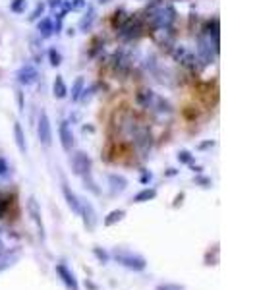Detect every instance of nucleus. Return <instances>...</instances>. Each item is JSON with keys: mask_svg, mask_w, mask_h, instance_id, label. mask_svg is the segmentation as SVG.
Here are the masks:
<instances>
[{"mask_svg": "<svg viewBox=\"0 0 257 290\" xmlns=\"http://www.w3.org/2000/svg\"><path fill=\"white\" fill-rule=\"evenodd\" d=\"M114 259H116L122 267H126L129 271H135V273L145 271V267H147V259L143 258V256H139V254L128 252V250H116V252H114Z\"/></svg>", "mask_w": 257, "mask_h": 290, "instance_id": "f257e3e1", "label": "nucleus"}, {"mask_svg": "<svg viewBox=\"0 0 257 290\" xmlns=\"http://www.w3.org/2000/svg\"><path fill=\"white\" fill-rule=\"evenodd\" d=\"M143 31V22L139 16H128L126 22L120 26V37L126 39V41H131L135 37H139Z\"/></svg>", "mask_w": 257, "mask_h": 290, "instance_id": "f03ea898", "label": "nucleus"}, {"mask_svg": "<svg viewBox=\"0 0 257 290\" xmlns=\"http://www.w3.org/2000/svg\"><path fill=\"white\" fill-rule=\"evenodd\" d=\"M37 135H39V141L49 147L52 143V126H51V118L45 110H41L39 114V122H37Z\"/></svg>", "mask_w": 257, "mask_h": 290, "instance_id": "7ed1b4c3", "label": "nucleus"}, {"mask_svg": "<svg viewBox=\"0 0 257 290\" xmlns=\"http://www.w3.org/2000/svg\"><path fill=\"white\" fill-rule=\"evenodd\" d=\"M27 213H29L33 225H35V228H37L39 238L45 240L47 234H45V225H43V219H41V207H39V203H37L35 197H29V201H27Z\"/></svg>", "mask_w": 257, "mask_h": 290, "instance_id": "20e7f679", "label": "nucleus"}, {"mask_svg": "<svg viewBox=\"0 0 257 290\" xmlns=\"http://www.w3.org/2000/svg\"><path fill=\"white\" fill-rule=\"evenodd\" d=\"M72 168L77 176H85V174H91V159L87 153L83 151H77L74 157H72Z\"/></svg>", "mask_w": 257, "mask_h": 290, "instance_id": "39448f33", "label": "nucleus"}, {"mask_svg": "<svg viewBox=\"0 0 257 290\" xmlns=\"http://www.w3.org/2000/svg\"><path fill=\"white\" fill-rule=\"evenodd\" d=\"M56 275L60 277V281L66 285V289L68 290H79V283H77V279H76V275L70 271V267L64 265V263H56Z\"/></svg>", "mask_w": 257, "mask_h": 290, "instance_id": "423d86ee", "label": "nucleus"}, {"mask_svg": "<svg viewBox=\"0 0 257 290\" xmlns=\"http://www.w3.org/2000/svg\"><path fill=\"white\" fill-rule=\"evenodd\" d=\"M62 195H64L66 203H68V207L72 209V213H76V215H79L81 213V201H79V197H77V193L74 192L66 182H62Z\"/></svg>", "mask_w": 257, "mask_h": 290, "instance_id": "0eeeda50", "label": "nucleus"}, {"mask_svg": "<svg viewBox=\"0 0 257 290\" xmlns=\"http://www.w3.org/2000/svg\"><path fill=\"white\" fill-rule=\"evenodd\" d=\"M37 78H39V72H37V68L31 64L22 66V68L18 70V81H20L22 85H33V83L37 81Z\"/></svg>", "mask_w": 257, "mask_h": 290, "instance_id": "6e6552de", "label": "nucleus"}, {"mask_svg": "<svg viewBox=\"0 0 257 290\" xmlns=\"http://www.w3.org/2000/svg\"><path fill=\"white\" fill-rule=\"evenodd\" d=\"M58 137H60L62 149H64L66 153H70L72 147H74V133H72V128H70V124L66 120L60 122V126H58Z\"/></svg>", "mask_w": 257, "mask_h": 290, "instance_id": "1a4fd4ad", "label": "nucleus"}, {"mask_svg": "<svg viewBox=\"0 0 257 290\" xmlns=\"http://www.w3.org/2000/svg\"><path fill=\"white\" fill-rule=\"evenodd\" d=\"M79 215L83 217V225H85L87 230H93V228L97 226V213L89 201L81 203V213H79Z\"/></svg>", "mask_w": 257, "mask_h": 290, "instance_id": "9d476101", "label": "nucleus"}, {"mask_svg": "<svg viewBox=\"0 0 257 290\" xmlns=\"http://www.w3.org/2000/svg\"><path fill=\"white\" fill-rule=\"evenodd\" d=\"M14 137H16V145H18V149H20V153H27V143H26V133H24V130H22V124L20 122H16L14 124Z\"/></svg>", "mask_w": 257, "mask_h": 290, "instance_id": "9b49d317", "label": "nucleus"}, {"mask_svg": "<svg viewBox=\"0 0 257 290\" xmlns=\"http://www.w3.org/2000/svg\"><path fill=\"white\" fill-rule=\"evenodd\" d=\"M108 182H110V186H112V192L120 193L126 190V186H128V180L124 178V176H118V174H110L108 176Z\"/></svg>", "mask_w": 257, "mask_h": 290, "instance_id": "f8f14e48", "label": "nucleus"}, {"mask_svg": "<svg viewBox=\"0 0 257 290\" xmlns=\"http://www.w3.org/2000/svg\"><path fill=\"white\" fill-rule=\"evenodd\" d=\"M124 217H126V211H124V209H114V211H110V213L104 217L103 225H104V226H112V225H116V223H120Z\"/></svg>", "mask_w": 257, "mask_h": 290, "instance_id": "ddd939ff", "label": "nucleus"}, {"mask_svg": "<svg viewBox=\"0 0 257 290\" xmlns=\"http://www.w3.org/2000/svg\"><path fill=\"white\" fill-rule=\"evenodd\" d=\"M157 197V190L155 188H143L141 192H137L133 195V201L135 203H145V201H151Z\"/></svg>", "mask_w": 257, "mask_h": 290, "instance_id": "4468645a", "label": "nucleus"}, {"mask_svg": "<svg viewBox=\"0 0 257 290\" xmlns=\"http://www.w3.org/2000/svg\"><path fill=\"white\" fill-rule=\"evenodd\" d=\"M52 93H54V97H56V99H66V97H68V87H66L62 76H56V79H54V85H52Z\"/></svg>", "mask_w": 257, "mask_h": 290, "instance_id": "2eb2a0df", "label": "nucleus"}, {"mask_svg": "<svg viewBox=\"0 0 257 290\" xmlns=\"http://www.w3.org/2000/svg\"><path fill=\"white\" fill-rule=\"evenodd\" d=\"M93 22H95V8L93 6H89L87 8V14L81 18V22H79V27L83 29V31H87L91 26H93Z\"/></svg>", "mask_w": 257, "mask_h": 290, "instance_id": "dca6fc26", "label": "nucleus"}, {"mask_svg": "<svg viewBox=\"0 0 257 290\" xmlns=\"http://www.w3.org/2000/svg\"><path fill=\"white\" fill-rule=\"evenodd\" d=\"M37 29L41 33V37H51L52 31H54V27H52V22L49 20V18H45V20H41L39 22V26H37Z\"/></svg>", "mask_w": 257, "mask_h": 290, "instance_id": "f3484780", "label": "nucleus"}, {"mask_svg": "<svg viewBox=\"0 0 257 290\" xmlns=\"http://www.w3.org/2000/svg\"><path fill=\"white\" fill-rule=\"evenodd\" d=\"M83 95V78H77L72 85V101H79Z\"/></svg>", "mask_w": 257, "mask_h": 290, "instance_id": "a211bd4d", "label": "nucleus"}, {"mask_svg": "<svg viewBox=\"0 0 257 290\" xmlns=\"http://www.w3.org/2000/svg\"><path fill=\"white\" fill-rule=\"evenodd\" d=\"M26 6H27V0H14V2L10 4V10L16 12V14H22V12L26 10Z\"/></svg>", "mask_w": 257, "mask_h": 290, "instance_id": "6ab92c4d", "label": "nucleus"}, {"mask_svg": "<svg viewBox=\"0 0 257 290\" xmlns=\"http://www.w3.org/2000/svg\"><path fill=\"white\" fill-rule=\"evenodd\" d=\"M81 178H83V182H85V188H89L93 193H101V190L97 188L95 180L91 178V174H85V176H81Z\"/></svg>", "mask_w": 257, "mask_h": 290, "instance_id": "aec40b11", "label": "nucleus"}, {"mask_svg": "<svg viewBox=\"0 0 257 290\" xmlns=\"http://www.w3.org/2000/svg\"><path fill=\"white\" fill-rule=\"evenodd\" d=\"M49 58H51V64L54 66V68H56V66H60V62H62V56H60L54 49H51V51H49Z\"/></svg>", "mask_w": 257, "mask_h": 290, "instance_id": "412c9836", "label": "nucleus"}, {"mask_svg": "<svg viewBox=\"0 0 257 290\" xmlns=\"http://www.w3.org/2000/svg\"><path fill=\"white\" fill-rule=\"evenodd\" d=\"M178 161L184 162V164H190V162L193 161L192 153H190V151H180V153H178Z\"/></svg>", "mask_w": 257, "mask_h": 290, "instance_id": "4be33fe9", "label": "nucleus"}, {"mask_svg": "<svg viewBox=\"0 0 257 290\" xmlns=\"http://www.w3.org/2000/svg\"><path fill=\"white\" fill-rule=\"evenodd\" d=\"M155 290H184V287L174 285V283H166V285H159Z\"/></svg>", "mask_w": 257, "mask_h": 290, "instance_id": "5701e85b", "label": "nucleus"}, {"mask_svg": "<svg viewBox=\"0 0 257 290\" xmlns=\"http://www.w3.org/2000/svg\"><path fill=\"white\" fill-rule=\"evenodd\" d=\"M93 254H95L97 259H99L101 263H106V261H108V254H106V252H101V248H93Z\"/></svg>", "mask_w": 257, "mask_h": 290, "instance_id": "b1692460", "label": "nucleus"}, {"mask_svg": "<svg viewBox=\"0 0 257 290\" xmlns=\"http://www.w3.org/2000/svg\"><path fill=\"white\" fill-rule=\"evenodd\" d=\"M8 172H10V166H8V162L0 157V178H4Z\"/></svg>", "mask_w": 257, "mask_h": 290, "instance_id": "393cba45", "label": "nucleus"}, {"mask_svg": "<svg viewBox=\"0 0 257 290\" xmlns=\"http://www.w3.org/2000/svg\"><path fill=\"white\" fill-rule=\"evenodd\" d=\"M43 10H45V6H43V4H39V6L35 8V12H33L31 16H29V20H37L39 16H43Z\"/></svg>", "mask_w": 257, "mask_h": 290, "instance_id": "a878e982", "label": "nucleus"}, {"mask_svg": "<svg viewBox=\"0 0 257 290\" xmlns=\"http://www.w3.org/2000/svg\"><path fill=\"white\" fill-rule=\"evenodd\" d=\"M79 6H83V0H74V2L70 4V10H77Z\"/></svg>", "mask_w": 257, "mask_h": 290, "instance_id": "bb28decb", "label": "nucleus"}, {"mask_svg": "<svg viewBox=\"0 0 257 290\" xmlns=\"http://www.w3.org/2000/svg\"><path fill=\"white\" fill-rule=\"evenodd\" d=\"M64 4V0H51V6L52 8H58V6H62Z\"/></svg>", "mask_w": 257, "mask_h": 290, "instance_id": "cd10ccee", "label": "nucleus"}, {"mask_svg": "<svg viewBox=\"0 0 257 290\" xmlns=\"http://www.w3.org/2000/svg\"><path fill=\"white\" fill-rule=\"evenodd\" d=\"M4 213H6V201H2V199H0V217H2Z\"/></svg>", "mask_w": 257, "mask_h": 290, "instance_id": "c85d7f7f", "label": "nucleus"}, {"mask_svg": "<svg viewBox=\"0 0 257 290\" xmlns=\"http://www.w3.org/2000/svg\"><path fill=\"white\" fill-rule=\"evenodd\" d=\"M99 2H108V0H99Z\"/></svg>", "mask_w": 257, "mask_h": 290, "instance_id": "c756f323", "label": "nucleus"}, {"mask_svg": "<svg viewBox=\"0 0 257 290\" xmlns=\"http://www.w3.org/2000/svg\"><path fill=\"white\" fill-rule=\"evenodd\" d=\"M0 269H2V265H0Z\"/></svg>", "mask_w": 257, "mask_h": 290, "instance_id": "7c9ffc66", "label": "nucleus"}, {"mask_svg": "<svg viewBox=\"0 0 257 290\" xmlns=\"http://www.w3.org/2000/svg\"><path fill=\"white\" fill-rule=\"evenodd\" d=\"M0 248H2V244H0Z\"/></svg>", "mask_w": 257, "mask_h": 290, "instance_id": "2f4dec72", "label": "nucleus"}]
</instances>
